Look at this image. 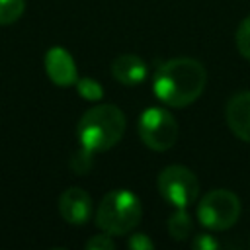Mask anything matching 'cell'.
<instances>
[{"mask_svg":"<svg viewBox=\"0 0 250 250\" xmlns=\"http://www.w3.org/2000/svg\"><path fill=\"white\" fill-rule=\"evenodd\" d=\"M240 217V199L229 189H211L197 203V219L209 230H227Z\"/></svg>","mask_w":250,"mask_h":250,"instance_id":"cell-4","label":"cell"},{"mask_svg":"<svg viewBox=\"0 0 250 250\" xmlns=\"http://www.w3.org/2000/svg\"><path fill=\"white\" fill-rule=\"evenodd\" d=\"M76 92L80 94V98L88 100V102H100L104 98V88L98 80L90 78V76H82L76 80Z\"/></svg>","mask_w":250,"mask_h":250,"instance_id":"cell-12","label":"cell"},{"mask_svg":"<svg viewBox=\"0 0 250 250\" xmlns=\"http://www.w3.org/2000/svg\"><path fill=\"white\" fill-rule=\"evenodd\" d=\"M225 117L229 129L244 143H250V90L238 92L229 100Z\"/></svg>","mask_w":250,"mask_h":250,"instance_id":"cell-9","label":"cell"},{"mask_svg":"<svg viewBox=\"0 0 250 250\" xmlns=\"http://www.w3.org/2000/svg\"><path fill=\"white\" fill-rule=\"evenodd\" d=\"M111 74L119 84L137 86L146 78V64L137 55H119L111 62Z\"/></svg>","mask_w":250,"mask_h":250,"instance_id":"cell-10","label":"cell"},{"mask_svg":"<svg viewBox=\"0 0 250 250\" xmlns=\"http://www.w3.org/2000/svg\"><path fill=\"white\" fill-rule=\"evenodd\" d=\"M127 121L123 111L113 104H102L88 109L76 127V137L80 141V152L94 156L96 152H104L115 146L123 133Z\"/></svg>","mask_w":250,"mask_h":250,"instance_id":"cell-2","label":"cell"},{"mask_svg":"<svg viewBox=\"0 0 250 250\" xmlns=\"http://www.w3.org/2000/svg\"><path fill=\"white\" fill-rule=\"evenodd\" d=\"M160 195L174 207H189L199 195V182L195 174L180 164L166 166L156 180Z\"/></svg>","mask_w":250,"mask_h":250,"instance_id":"cell-6","label":"cell"},{"mask_svg":"<svg viewBox=\"0 0 250 250\" xmlns=\"http://www.w3.org/2000/svg\"><path fill=\"white\" fill-rule=\"evenodd\" d=\"M23 10H25V0H0V25L18 21Z\"/></svg>","mask_w":250,"mask_h":250,"instance_id":"cell-13","label":"cell"},{"mask_svg":"<svg viewBox=\"0 0 250 250\" xmlns=\"http://www.w3.org/2000/svg\"><path fill=\"white\" fill-rule=\"evenodd\" d=\"M234 41H236V49L238 53L250 61V16H246L238 29H236V35H234Z\"/></svg>","mask_w":250,"mask_h":250,"instance_id":"cell-14","label":"cell"},{"mask_svg":"<svg viewBox=\"0 0 250 250\" xmlns=\"http://www.w3.org/2000/svg\"><path fill=\"white\" fill-rule=\"evenodd\" d=\"M61 217L70 225H86L92 217V199L82 188H68L59 199Z\"/></svg>","mask_w":250,"mask_h":250,"instance_id":"cell-8","label":"cell"},{"mask_svg":"<svg viewBox=\"0 0 250 250\" xmlns=\"http://www.w3.org/2000/svg\"><path fill=\"white\" fill-rule=\"evenodd\" d=\"M127 244H129V248L131 250H152V240L145 234V232H135V234H131L129 236V240H127Z\"/></svg>","mask_w":250,"mask_h":250,"instance_id":"cell-16","label":"cell"},{"mask_svg":"<svg viewBox=\"0 0 250 250\" xmlns=\"http://www.w3.org/2000/svg\"><path fill=\"white\" fill-rule=\"evenodd\" d=\"M86 248H88V250H113V248H115V242L111 240V236H109L107 232H104V234L92 236V238L86 242Z\"/></svg>","mask_w":250,"mask_h":250,"instance_id":"cell-15","label":"cell"},{"mask_svg":"<svg viewBox=\"0 0 250 250\" xmlns=\"http://www.w3.org/2000/svg\"><path fill=\"white\" fill-rule=\"evenodd\" d=\"M207 72L203 64L189 57H178L162 62L152 78L156 98L170 107L193 104L205 90Z\"/></svg>","mask_w":250,"mask_h":250,"instance_id":"cell-1","label":"cell"},{"mask_svg":"<svg viewBox=\"0 0 250 250\" xmlns=\"http://www.w3.org/2000/svg\"><path fill=\"white\" fill-rule=\"evenodd\" d=\"M193 248L195 250H215V248H219V240L217 238H213V234H195V238H193Z\"/></svg>","mask_w":250,"mask_h":250,"instance_id":"cell-17","label":"cell"},{"mask_svg":"<svg viewBox=\"0 0 250 250\" xmlns=\"http://www.w3.org/2000/svg\"><path fill=\"white\" fill-rule=\"evenodd\" d=\"M143 215V205L137 193L131 189H111L105 193L96 211V225L107 234H127L131 232Z\"/></svg>","mask_w":250,"mask_h":250,"instance_id":"cell-3","label":"cell"},{"mask_svg":"<svg viewBox=\"0 0 250 250\" xmlns=\"http://www.w3.org/2000/svg\"><path fill=\"white\" fill-rule=\"evenodd\" d=\"M45 70L53 84L57 86H72L78 80L76 64L72 55L64 47H51L45 55Z\"/></svg>","mask_w":250,"mask_h":250,"instance_id":"cell-7","label":"cell"},{"mask_svg":"<svg viewBox=\"0 0 250 250\" xmlns=\"http://www.w3.org/2000/svg\"><path fill=\"white\" fill-rule=\"evenodd\" d=\"M168 232L176 240H186L193 232V221L186 207H176V211L168 219Z\"/></svg>","mask_w":250,"mask_h":250,"instance_id":"cell-11","label":"cell"},{"mask_svg":"<svg viewBox=\"0 0 250 250\" xmlns=\"http://www.w3.org/2000/svg\"><path fill=\"white\" fill-rule=\"evenodd\" d=\"M139 135L148 148L168 150L178 139V121L168 109L150 105L139 115Z\"/></svg>","mask_w":250,"mask_h":250,"instance_id":"cell-5","label":"cell"}]
</instances>
